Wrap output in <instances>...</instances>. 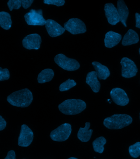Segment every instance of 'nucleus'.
<instances>
[{"label":"nucleus","mask_w":140,"mask_h":159,"mask_svg":"<svg viewBox=\"0 0 140 159\" xmlns=\"http://www.w3.org/2000/svg\"><path fill=\"white\" fill-rule=\"evenodd\" d=\"M129 153L133 158H137L140 156V142L130 146L129 148Z\"/></svg>","instance_id":"obj_23"},{"label":"nucleus","mask_w":140,"mask_h":159,"mask_svg":"<svg viewBox=\"0 0 140 159\" xmlns=\"http://www.w3.org/2000/svg\"><path fill=\"white\" fill-rule=\"evenodd\" d=\"M95 71H92L88 73L86 77V83L91 87L95 93H98L100 90V83L98 79Z\"/></svg>","instance_id":"obj_15"},{"label":"nucleus","mask_w":140,"mask_h":159,"mask_svg":"<svg viewBox=\"0 0 140 159\" xmlns=\"http://www.w3.org/2000/svg\"><path fill=\"white\" fill-rule=\"evenodd\" d=\"M54 61L59 66L66 71H75L80 67V65L78 61L68 58L62 53L57 55L55 57Z\"/></svg>","instance_id":"obj_4"},{"label":"nucleus","mask_w":140,"mask_h":159,"mask_svg":"<svg viewBox=\"0 0 140 159\" xmlns=\"http://www.w3.org/2000/svg\"><path fill=\"white\" fill-rule=\"evenodd\" d=\"M64 28L74 35L83 34L87 32L85 24L82 20L77 18L69 19L64 24Z\"/></svg>","instance_id":"obj_6"},{"label":"nucleus","mask_w":140,"mask_h":159,"mask_svg":"<svg viewBox=\"0 0 140 159\" xmlns=\"http://www.w3.org/2000/svg\"><path fill=\"white\" fill-rule=\"evenodd\" d=\"M139 41L138 34L133 30L129 29L124 36L122 42L124 46H128L136 44Z\"/></svg>","instance_id":"obj_18"},{"label":"nucleus","mask_w":140,"mask_h":159,"mask_svg":"<svg viewBox=\"0 0 140 159\" xmlns=\"http://www.w3.org/2000/svg\"><path fill=\"white\" fill-rule=\"evenodd\" d=\"M10 77V72L7 69H2L0 67V81L7 80Z\"/></svg>","instance_id":"obj_26"},{"label":"nucleus","mask_w":140,"mask_h":159,"mask_svg":"<svg viewBox=\"0 0 140 159\" xmlns=\"http://www.w3.org/2000/svg\"><path fill=\"white\" fill-rule=\"evenodd\" d=\"M139 53L140 54V48H139Z\"/></svg>","instance_id":"obj_33"},{"label":"nucleus","mask_w":140,"mask_h":159,"mask_svg":"<svg viewBox=\"0 0 140 159\" xmlns=\"http://www.w3.org/2000/svg\"></svg>","instance_id":"obj_34"},{"label":"nucleus","mask_w":140,"mask_h":159,"mask_svg":"<svg viewBox=\"0 0 140 159\" xmlns=\"http://www.w3.org/2000/svg\"><path fill=\"white\" fill-rule=\"evenodd\" d=\"M33 138V133L31 129L27 125H22L18 139V145L22 147H28L32 143Z\"/></svg>","instance_id":"obj_9"},{"label":"nucleus","mask_w":140,"mask_h":159,"mask_svg":"<svg viewBox=\"0 0 140 159\" xmlns=\"http://www.w3.org/2000/svg\"><path fill=\"white\" fill-rule=\"evenodd\" d=\"M41 39L37 34H31L27 35L22 40L23 46L27 49L37 50L40 48Z\"/></svg>","instance_id":"obj_11"},{"label":"nucleus","mask_w":140,"mask_h":159,"mask_svg":"<svg viewBox=\"0 0 140 159\" xmlns=\"http://www.w3.org/2000/svg\"><path fill=\"white\" fill-rule=\"evenodd\" d=\"M71 131V125L69 123L63 124L51 133L50 137L55 141H65L69 139Z\"/></svg>","instance_id":"obj_5"},{"label":"nucleus","mask_w":140,"mask_h":159,"mask_svg":"<svg viewBox=\"0 0 140 159\" xmlns=\"http://www.w3.org/2000/svg\"><path fill=\"white\" fill-rule=\"evenodd\" d=\"M77 159V158H75V157H70V158H69V159Z\"/></svg>","instance_id":"obj_32"},{"label":"nucleus","mask_w":140,"mask_h":159,"mask_svg":"<svg viewBox=\"0 0 140 159\" xmlns=\"http://www.w3.org/2000/svg\"><path fill=\"white\" fill-rule=\"evenodd\" d=\"M54 76V72L51 69H46L42 70L38 75V82L40 83H44L51 80Z\"/></svg>","instance_id":"obj_20"},{"label":"nucleus","mask_w":140,"mask_h":159,"mask_svg":"<svg viewBox=\"0 0 140 159\" xmlns=\"http://www.w3.org/2000/svg\"><path fill=\"white\" fill-rule=\"evenodd\" d=\"M27 25H30L43 26L46 23V20L43 16L42 10L31 9L29 12L24 16Z\"/></svg>","instance_id":"obj_7"},{"label":"nucleus","mask_w":140,"mask_h":159,"mask_svg":"<svg viewBox=\"0 0 140 159\" xmlns=\"http://www.w3.org/2000/svg\"><path fill=\"white\" fill-rule=\"evenodd\" d=\"M7 6L10 11L13 9L18 10L22 6L21 0H10L7 2Z\"/></svg>","instance_id":"obj_25"},{"label":"nucleus","mask_w":140,"mask_h":159,"mask_svg":"<svg viewBox=\"0 0 140 159\" xmlns=\"http://www.w3.org/2000/svg\"><path fill=\"white\" fill-rule=\"evenodd\" d=\"M106 143V139L103 137L97 138L93 143L94 150L100 153H103L104 150V146Z\"/></svg>","instance_id":"obj_22"},{"label":"nucleus","mask_w":140,"mask_h":159,"mask_svg":"<svg viewBox=\"0 0 140 159\" xmlns=\"http://www.w3.org/2000/svg\"><path fill=\"white\" fill-rule=\"evenodd\" d=\"M7 125L6 120L1 116H0V131L4 129Z\"/></svg>","instance_id":"obj_29"},{"label":"nucleus","mask_w":140,"mask_h":159,"mask_svg":"<svg viewBox=\"0 0 140 159\" xmlns=\"http://www.w3.org/2000/svg\"><path fill=\"white\" fill-rule=\"evenodd\" d=\"M44 2L46 4L56 5L60 7L64 6L65 1L64 0H44Z\"/></svg>","instance_id":"obj_27"},{"label":"nucleus","mask_w":140,"mask_h":159,"mask_svg":"<svg viewBox=\"0 0 140 159\" xmlns=\"http://www.w3.org/2000/svg\"><path fill=\"white\" fill-rule=\"evenodd\" d=\"M104 10L106 17L110 24L115 25L120 21L117 9L113 4H106L104 6Z\"/></svg>","instance_id":"obj_12"},{"label":"nucleus","mask_w":140,"mask_h":159,"mask_svg":"<svg viewBox=\"0 0 140 159\" xmlns=\"http://www.w3.org/2000/svg\"><path fill=\"white\" fill-rule=\"evenodd\" d=\"M33 100L32 92L28 89L16 91L7 97V101L12 106L25 108L31 105Z\"/></svg>","instance_id":"obj_1"},{"label":"nucleus","mask_w":140,"mask_h":159,"mask_svg":"<svg viewBox=\"0 0 140 159\" xmlns=\"http://www.w3.org/2000/svg\"><path fill=\"white\" fill-rule=\"evenodd\" d=\"M76 83L74 80L69 79L60 84L59 87L60 91V92H65L69 90L76 85Z\"/></svg>","instance_id":"obj_24"},{"label":"nucleus","mask_w":140,"mask_h":159,"mask_svg":"<svg viewBox=\"0 0 140 159\" xmlns=\"http://www.w3.org/2000/svg\"><path fill=\"white\" fill-rule=\"evenodd\" d=\"M117 11L119 16L120 21L125 27H127L126 21L129 14V10L125 2L123 0L117 2Z\"/></svg>","instance_id":"obj_16"},{"label":"nucleus","mask_w":140,"mask_h":159,"mask_svg":"<svg viewBox=\"0 0 140 159\" xmlns=\"http://www.w3.org/2000/svg\"><path fill=\"white\" fill-rule=\"evenodd\" d=\"M92 64L95 69L98 78L99 79L105 80L109 76L110 72L107 66L95 61L93 62Z\"/></svg>","instance_id":"obj_17"},{"label":"nucleus","mask_w":140,"mask_h":159,"mask_svg":"<svg viewBox=\"0 0 140 159\" xmlns=\"http://www.w3.org/2000/svg\"><path fill=\"white\" fill-rule=\"evenodd\" d=\"M87 105L83 100L80 99H68L59 105L60 111L67 115H74L79 114L85 110Z\"/></svg>","instance_id":"obj_2"},{"label":"nucleus","mask_w":140,"mask_h":159,"mask_svg":"<svg viewBox=\"0 0 140 159\" xmlns=\"http://www.w3.org/2000/svg\"><path fill=\"white\" fill-rule=\"evenodd\" d=\"M33 1V0H22V6L24 9H27L31 6Z\"/></svg>","instance_id":"obj_28"},{"label":"nucleus","mask_w":140,"mask_h":159,"mask_svg":"<svg viewBox=\"0 0 140 159\" xmlns=\"http://www.w3.org/2000/svg\"><path fill=\"white\" fill-rule=\"evenodd\" d=\"M133 122L130 116L125 114H116L106 118L103 124L109 129H119L129 125Z\"/></svg>","instance_id":"obj_3"},{"label":"nucleus","mask_w":140,"mask_h":159,"mask_svg":"<svg viewBox=\"0 0 140 159\" xmlns=\"http://www.w3.org/2000/svg\"><path fill=\"white\" fill-rule=\"evenodd\" d=\"M122 39L120 34L111 31L107 32L104 39V45L106 48H111L116 46Z\"/></svg>","instance_id":"obj_14"},{"label":"nucleus","mask_w":140,"mask_h":159,"mask_svg":"<svg viewBox=\"0 0 140 159\" xmlns=\"http://www.w3.org/2000/svg\"><path fill=\"white\" fill-rule=\"evenodd\" d=\"M47 32L49 36L51 37H56L62 34L65 32L64 27L56 21L52 19L46 20L45 25Z\"/></svg>","instance_id":"obj_13"},{"label":"nucleus","mask_w":140,"mask_h":159,"mask_svg":"<svg viewBox=\"0 0 140 159\" xmlns=\"http://www.w3.org/2000/svg\"><path fill=\"white\" fill-rule=\"evenodd\" d=\"M110 96L113 101L121 106H125L129 103V99L123 89L119 88L113 89L110 92Z\"/></svg>","instance_id":"obj_10"},{"label":"nucleus","mask_w":140,"mask_h":159,"mask_svg":"<svg viewBox=\"0 0 140 159\" xmlns=\"http://www.w3.org/2000/svg\"><path fill=\"white\" fill-rule=\"evenodd\" d=\"M4 159H16L15 152L13 150L9 151L8 152L7 156Z\"/></svg>","instance_id":"obj_30"},{"label":"nucleus","mask_w":140,"mask_h":159,"mask_svg":"<svg viewBox=\"0 0 140 159\" xmlns=\"http://www.w3.org/2000/svg\"><path fill=\"white\" fill-rule=\"evenodd\" d=\"M90 123L86 122L85 126L84 128L80 127L78 131L77 136L78 139L82 142H88L91 139L93 130L89 129Z\"/></svg>","instance_id":"obj_19"},{"label":"nucleus","mask_w":140,"mask_h":159,"mask_svg":"<svg viewBox=\"0 0 140 159\" xmlns=\"http://www.w3.org/2000/svg\"><path fill=\"white\" fill-rule=\"evenodd\" d=\"M12 21L10 14L5 11L0 12V26L4 30L11 28Z\"/></svg>","instance_id":"obj_21"},{"label":"nucleus","mask_w":140,"mask_h":159,"mask_svg":"<svg viewBox=\"0 0 140 159\" xmlns=\"http://www.w3.org/2000/svg\"><path fill=\"white\" fill-rule=\"evenodd\" d=\"M136 27L140 29V14L136 13Z\"/></svg>","instance_id":"obj_31"},{"label":"nucleus","mask_w":140,"mask_h":159,"mask_svg":"<svg viewBox=\"0 0 140 159\" xmlns=\"http://www.w3.org/2000/svg\"><path fill=\"white\" fill-rule=\"evenodd\" d=\"M122 66V76L125 78H131L135 76L138 69L134 62L129 58H123L120 61Z\"/></svg>","instance_id":"obj_8"}]
</instances>
